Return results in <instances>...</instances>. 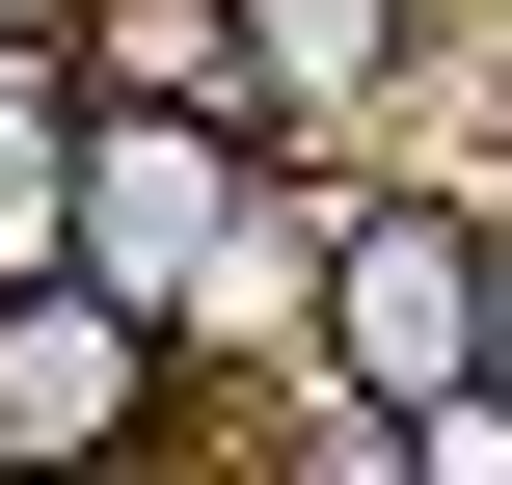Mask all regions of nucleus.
Segmentation results:
<instances>
[{"label": "nucleus", "mask_w": 512, "mask_h": 485, "mask_svg": "<svg viewBox=\"0 0 512 485\" xmlns=\"http://www.w3.org/2000/svg\"><path fill=\"white\" fill-rule=\"evenodd\" d=\"M324 378H378V405L486 378V216L459 189H351L324 216Z\"/></svg>", "instance_id": "2"}, {"label": "nucleus", "mask_w": 512, "mask_h": 485, "mask_svg": "<svg viewBox=\"0 0 512 485\" xmlns=\"http://www.w3.org/2000/svg\"><path fill=\"white\" fill-rule=\"evenodd\" d=\"M243 54H270V108H378L432 54V0H243Z\"/></svg>", "instance_id": "4"}, {"label": "nucleus", "mask_w": 512, "mask_h": 485, "mask_svg": "<svg viewBox=\"0 0 512 485\" xmlns=\"http://www.w3.org/2000/svg\"><path fill=\"white\" fill-rule=\"evenodd\" d=\"M81 243V54H0V270Z\"/></svg>", "instance_id": "5"}, {"label": "nucleus", "mask_w": 512, "mask_h": 485, "mask_svg": "<svg viewBox=\"0 0 512 485\" xmlns=\"http://www.w3.org/2000/svg\"><path fill=\"white\" fill-rule=\"evenodd\" d=\"M162 378H189V324H162V297H108L81 243H54V270H0V485H54V459H162Z\"/></svg>", "instance_id": "1"}, {"label": "nucleus", "mask_w": 512, "mask_h": 485, "mask_svg": "<svg viewBox=\"0 0 512 485\" xmlns=\"http://www.w3.org/2000/svg\"><path fill=\"white\" fill-rule=\"evenodd\" d=\"M0 54H81V0H0Z\"/></svg>", "instance_id": "6"}, {"label": "nucleus", "mask_w": 512, "mask_h": 485, "mask_svg": "<svg viewBox=\"0 0 512 485\" xmlns=\"http://www.w3.org/2000/svg\"><path fill=\"white\" fill-rule=\"evenodd\" d=\"M81 108H243L270 135V54H243V0H81Z\"/></svg>", "instance_id": "3"}]
</instances>
